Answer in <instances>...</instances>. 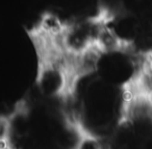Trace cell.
I'll return each mask as SVG.
<instances>
[{
    "label": "cell",
    "instance_id": "obj_1",
    "mask_svg": "<svg viewBox=\"0 0 152 149\" xmlns=\"http://www.w3.org/2000/svg\"><path fill=\"white\" fill-rule=\"evenodd\" d=\"M0 149H17L16 146L13 144L11 139L9 138H1V144H0Z\"/></svg>",
    "mask_w": 152,
    "mask_h": 149
}]
</instances>
